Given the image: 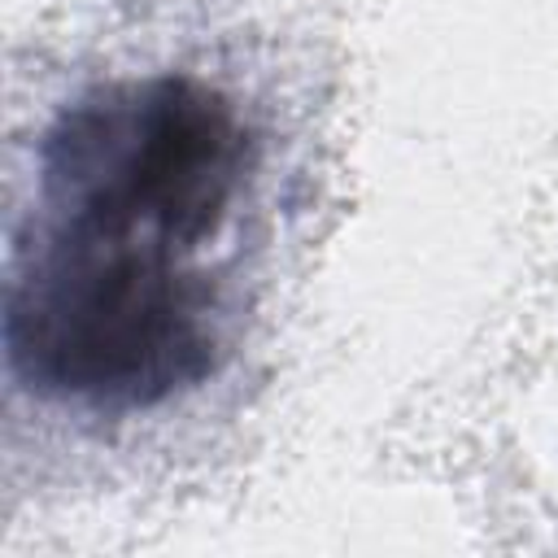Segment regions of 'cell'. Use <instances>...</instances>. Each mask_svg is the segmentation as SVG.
I'll list each match as a JSON object with an SVG mask.
<instances>
[{
  "instance_id": "cell-1",
  "label": "cell",
  "mask_w": 558,
  "mask_h": 558,
  "mask_svg": "<svg viewBox=\"0 0 558 558\" xmlns=\"http://www.w3.org/2000/svg\"><path fill=\"white\" fill-rule=\"evenodd\" d=\"M35 170L0 318L13 379L109 418L201 388L227 353L205 248L257 174L240 105L187 74L113 78L52 118Z\"/></svg>"
}]
</instances>
